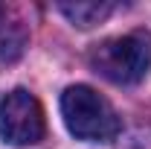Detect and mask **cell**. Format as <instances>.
I'll return each mask as SVG.
<instances>
[{"instance_id":"cell-1","label":"cell","mask_w":151,"mask_h":149,"mask_svg":"<svg viewBox=\"0 0 151 149\" xmlns=\"http://www.w3.org/2000/svg\"><path fill=\"white\" fill-rule=\"evenodd\" d=\"M87 61L113 85H137L151 70V32L134 29L116 38H105L90 50Z\"/></svg>"},{"instance_id":"cell-2","label":"cell","mask_w":151,"mask_h":149,"mask_svg":"<svg viewBox=\"0 0 151 149\" xmlns=\"http://www.w3.org/2000/svg\"><path fill=\"white\" fill-rule=\"evenodd\" d=\"M61 117L78 140L105 143L119 134V117L113 105L90 85H70L61 93Z\"/></svg>"},{"instance_id":"cell-5","label":"cell","mask_w":151,"mask_h":149,"mask_svg":"<svg viewBox=\"0 0 151 149\" xmlns=\"http://www.w3.org/2000/svg\"><path fill=\"white\" fill-rule=\"evenodd\" d=\"M0 15H3V9H0Z\"/></svg>"},{"instance_id":"cell-4","label":"cell","mask_w":151,"mask_h":149,"mask_svg":"<svg viewBox=\"0 0 151 149\" xmlns=\"http://www.w3.org/2000/svg\"><path fill=\"white\" fill-rule=\"evenodd\" d=\"M58 12L73 26L90 29V26L102 23L113 12V3H105V0H76V3H58Z\"/></svg>"},{"instance_id":"cell-3","label":"cell","mask_w":151,"mask_h":149,"mask_svg":"<svg viewBox=\"0 0 151 149\" xmlns=\"http://www.w3.org/2000/svg\"><path fill=\"white\" fill-rule=\"evenodd\" d=\"M44 134V108L26 88H15L0 99V137L9 146H32Z\"/></svg>"}]
</instances>
